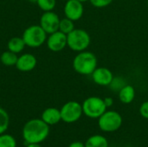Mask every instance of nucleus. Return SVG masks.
I'll return each mask as SVG.
<instances>
[{
  "label": "nucleus",
  "mask_w": 148,
  "mask_h": 147,
  "mask_svg": "<svg viewBox=\"0 0 148 147\" xmlns=\"http://www.w3.org/2000/svg\"><path fill=\"white\" fill-rule=\"evenodd\" d=\"M103 100H104V102H105V105H106L107 107H110L113 106V104H114V100H113V98H111V97H107V98H105V99H103Z\"/></svg>",
  "instance_id": "393cba45"
},
{
  "label": "nucleus",
  "mask_w": 148,
  "mask_h": 147,
  "mask_svg": "<svg viewBox=\"0 0 148 147\" xmlns=\"http://www.w3.org/2000/svg\"><path fill=\"white\" fill-rule=\"evenodd\" d=\"M29 2H31V3H36V0H29Z\"/></svg>",
  "instance_id": "c85d7f7f"
},
{
  "label": "nucleus",
  "mask_w": 148,
  "mask_h": 147,
  "mask_svg": "<svg viewBox=\"0 0 148 147\" xmlns=\"http://www.w3.org/2000/svg\"><path fill=\"white\" fill-rule=\"evenodd\" d=\"M37 6L44 11H51L56 5V0H36Z\"/></svg>",
  "instance_id": "aec40b11"
},
{
  "label": "nucleus",
  "mask_w": 148,
  "mask_h": 147,
  "mask_svg": "<svg viewBox=\"0 0 148 147\" xmlns=\"http://www.w3.org/2000/svg\"><path fill=\"white\" fill-rule=\"evenodd\" d=\"M91 42L90 35L83 29H75L67 35V46L75 52L87 50Z\"/></svg>",
  "instance_id": "7ed1b4c3"
},
{
  "label": "nucleus",
  "mask_w": 148,
  "mask_h": 147,
  "mask_svg": "<svg viewBox=\"0 0 148 147\" xmlns=\"http://www.w3.org/2000/svg\"><path fill=\"white\" fill-rule=\"evenodd\" d=\"M118 95L123 104H130L135 98V89L132 85L127 84L118 92Z\"/></svg>",
  "instance_id": "4468645a"
},
{
  "label": "nucleus",
  "mask_w": 148,
  "mask_h": 147,
  "mask_svg": "<svg viewBox=\"0 0 148 147\" xmlns=\"http://www.w3.org/2000/svg\"><path fill=\"white\" fill-rule=\"evenodd\" d=\"M62 120L66 123L76 122L82 115V106L77 101H69L60 109Z\"/></svg>",
  "instance_id": "0eeeda50"
},
{
  "label": "nucleus",
  "mask_w": 148,
  "mask_h": 147,
  "mask_svg": "<svg viewBox=\"0 0 148 147\" xmlns=\"http://www.w3.org/2000/svg\"><path fill=\"white\" fill-rule=\"evenodd\" d=\"M96 55L88 50L78 52L72 62L73 69L82 75H91L97 68Z\"/></svg>",
  "instance_id": "f03ea898"
},
{
  "label": "nucleus",
  "mask_w": 148,
  "mask_h": 147,
  "mask_svg": "<svg viewBox=\"0 0 148 147\" xmlns=\"http://www.w3.org/2000/svg\"><path fill=\"white\" fill-rule=\"evenodd\" d=\"M10 124V117L8 113L2 107H0V135L4 133L8 129Z\"/></svg>",
  "instance_id": "6ab92c4d"
},
{
  "label": "nucleus",
  "mask_w": 148,
  "mask_h": 147,
  "mask_svg": "<svg viewBox=\"0 0 148 147\" xmlns=\"http://www.w3.org/2000/svg\"><path fill=\"white\" fill-rule=\"evenodd\" d=\"M62 1H67V0H62Z\"/></svg>",
  "instance_id": "c756f323"
},
{
  "label": "nucleus",
  "mask_w": 148,
  "mask_h": 147,
  "mask_svg": "<svg viewBox=\"0 0 148 147\" xmlns=\"http://www.w3.org/2000/svg\"><path fill=\"white\" fill-rule=\"evenodd\" d=\"M60 17L58 15L51 11H44L43 14L40 17V23L39 25L44 29V31L49 35L59 30V23H60Z\"/></svg>",
  "instance_id": "6e6552de"
},
{
  "label": "nucleus",
  "mask_w": 148,
  "mask_h": 147,
  "mask_svg": "<svg viewBox=\"0 0 148 147\" xmlns=\"http://www.w3.org/2000/svg\"><path fill=\"white\" fill-rule=\"evenodd\" d=\"M98 120L100 129L106 133L115 132L122 125V117L116 111H106Z\"/></svg>",
  "instance_id": "423d86ee"
},
{
  "label": "nucleus",
  "mask_w": 148,
  "mask_h": 147,
  "mask_svg": "<svg viewBox=\"0 0 148 147\" xmlns=\"http://www.w3.org/2000/svg\"><path fill=\"white\" fill-rule=\"evenodd\" d=\"M47 33L40 25H31L26 28L23 33V39L26 46L29 48H38L47 40Z\"/></svg>",
  "instance_id": "20e7f679"
},
{
  "label": "nucleus",
  "mask_w": 148,
  "mask_h": 147,
  "mask_svg": "<svg viewBox=\"0 0 148 147\" xmlns=\"http://www.w3.org/2000/svg\"><path fill=\"white\" fill-rule=\"evenodd\" d=\"M69 147H85V144H83L80 141H75V142H73L72 144H70Z\"/></svg>",
  "instance_id": "a878e982"
},
{
  "label": "nucleus",
  "mask_w": 148,
  "mask_h": 147,
  "mask_svg": "<svg viewBox=\"0 0 148 147\" xmlns=\"http://www.w3.org/2000/svg\"><path fill=\"white\" fill-rule=\"evenodd\" d=\"M82 106L83 113L90 119H99L108 108L105 105L104 100L97 96L87 98Z\"/></svg>",
  "instance_id": "39448f33"
},
{
  "label": "nucleus",
  "mask_w": 148,
  "mask_h": 147,
  "mask_svg": "<svg viewBox=\"0 0 148 147\" xmlns=\"http://www.w3.org/2000/svg\"><path fill=\"white\" fill-rule=\"evenodd\" d=\"M93 81L101 87H108L110 85L113 78L114 74L113 72L105 67H100L96 68L95 70L91 75Z\"/></svg>",
  "instance_id": "9b49d317"
},
{
  "label": "nucleus",
  "mask_w": 148,
  "mask_h": 147,
  "mask_svg": "<svg viewBox=\"0 0 148 147\" xmlns=\"http://www.w3.org/2000/svg\"><path fill=\"white\" fill-rule=\"evenodd\" d=\"M46 43L50 51L60 52L67 47V35L60 30H57L49 35Z\"/></svg>",
  "instance_id": "9d476101"
},
{
  "label": "nucleus",
  "mask_w": 148,
  "mask_h": 147,
  "mask_svg": "<svg viewBox=\"0 0 148 147\" xmlns=\"http://www.w3.org/2000/svg\"><path fill=\"white\" fill-rule=\"evenodd\" d=\"M27 147H42L39 144H29Z\"/></svg>",
  "instance_id": "bb28decb"
},
{
  "label": "nucleus",
  "mask_w": 148,
  "mask_h": 147,
  "mask_svg": "<svg viewBox=\"0 0 148 147\" xmlns=\"http://www.w3.org/2000/svg\"><path fill=\"white\" fill-rule=\"evenodd\" d=\"M0 147H16V139L10 134L0 135Z\"/></svg>",
  "instance_id": "412c9836"
},
{
  "label": "nucleus",
  "mask_w": 148,
  "mask_h": 147,
  "mask_svg": "<svg viewBox=\"0 0 148 147\" xmlns=\"http://www.w3.org/2000/svg\"><path fill=\"white\" fill-rule=\"evenodd\" d=\"M49 133V126L42 119L29 120L23 128V136L28 144H39L45 140Z\"/></svg>",
  "instance_id": "f257e3e1"
},
{
  "label": "nucleus",
  "mask_w": 148,
  "mask_h": 147,
  "mask_svg": "<svg viewBox=\"0 0 148 147\" xmlns=\"http://www.w3.org/2000/svg\"><path fill=\"white\" fill-rule=\"evenodd\" d=\"M75 28V23H74V21L67 18V17H64L62 19L60 20V23H59V30L62 31V33L68 35L69 34L72 30H74Z\"/></svg>",
  "instance_id": "a211bd4d"
},
{
  "label": "nucleus",
  "mask_w": 148,
  "mask_h": 147,
  "mask_svg": "<svg viewBox=\"0 0 148 147\" xmlns=\"http://www.w3.org/2000/svg\"><path fill=\"white\" fill-rule=\"evenodd\" d=\"M114 0H89L90 3L95 8H104L108 6Z\"/></svg>",
  "instance_id": "5701e85b"
},
{
  "label": "nucleus",
  "mask_w": 148,
  "mask_h": 147,
  "mask_svg": "<svg viewBox=\"0 0 148 147\" xmlns=\"http://www.w3.org/2000/svg\"><path fill=\"white\" fill-rule=\"evenodd\" d=\"M42 120L49 126H53L62 120L61 112L55 107H49L45 109L42 113Z\"/></svg>",
  "instance_id": "ddd939ff"
},
{
  "label": "nucleus",
  "mask_w": 148,
  "mask_h": 147,
  "mask_svg": "<svg viewBox=\"0 0 148 147\" xmlns=\"http://www.w3.org/2000/svg\"><path fill=\"white\" fill-rule=\"evenodd\" d=\"M126 85H127V82L124 78H122L121 76H114L109 87L111 89H113L116 92H119Z\"/></svg>",
  "instance_id": "4be33fe9"
},
{
  "label": "nucleus",
  "mask_w": 148,
  "mask_h": 147,
  "mask_svg": "<svg viewBox=\"0 0 148 147\" xmlns=\"http://www.w3.org/2000/svg\"><path fill=\"white\" fill-rule=\"evenodd\" d=\"M17 58H18L17 54L13 53L10 50H6L1 55L0 61L4 66L11 67V66H16Z\"/></svg>",
  "instance_id": "f3484780"
},
{
  "label": "nucleus",
  "mask_w": 148,
  "mask_h": 147,
  "mask_svg": "<svg viewBox=\"0 0 148 147\" xmlns=\"http://www.w3.org/2000/svg\"><path fill=\"white\" fill-rule=\"evenodd\" d=\"M37 64V60L36 56L30 53H25L18 56L16 68L21 72H30L32 71Z\"/></svg>",
  "instance_id": "f8f14e48"
},
{
  "label": "nucleus",
  "mask_w": 148,
  "mask_h": 147,
  "mask_svg": "<svg viewBox=\"0 0 148 147\" xmlns=\"http://www.w3.org/2000/svg\"><path fill=\"white\" fill-rule=\"evenodd\" d=\"M140 113L143 118L148 120V101L141 104L140 107Z\"/></svg>",
  "instance_id": "b1692460"
},
{
  "label": "nucleus",
  "mask_w": 148,
  "mask_h": 147,
  "mask_svg": "<svg viewBox=\"0 0 148 147\" xmlns=\"http://www.w3.org/2000/svg\"><path fill=\"white\" fill-rule=\"evenodd\" d=\"M63 12L65 17L74 22L78 21L82 17L84 13L83 3L78 0H67L64 4Z\"/></svg>",
  "instance_id": "1a4fd4ad"
},
{
  "label": "nucleus",
  "mask_w": 148,
  "mask_h": 147,
  "mask_svg": "<svg viewBox=\"0 0 148 147\" xmlns=\"http://www.w3.org/2000/svg\"><path fill=\"white\" fill-rule=\"evenodd\" d=\"M79 2H81V3H86V2H89V0H78Z\"/></svg>",
  "instance_id": "cd10ccee"
},
{
  "label": "nucleus",
  "mask_w": 148,
  "mask_h": 147,
  "mask_svg": "<svg viewBox=\"0 0 148 147\" xmlns=\"http://www.w3.org/2000/svg\"><path fill=\"white\" fill-rule=\"evenodd\" d=\"M85 147H108V142L103 136L93 135L86 141Z\"/></svg>",
  "instance_id": "dca6fc26"
},
{
  "label": "nucleus",
  "mask_w": 148,
  "mask_h": 147,
  "mask_svg": "<svg viewBox=\"0 0 148 147\" xmlns=\"http://www.w3.org/2000/svg\"><path fill=\"white\" fill-rule=\"evenodd\" d=\"M26 44L23 39V37H19V36H14L12 38H10L7 43V48L8 50L18 54L20 52H22L24 48H25Z\"/></svg>",
  "instance_id": "2eb2a0df"
}]
</instances>
